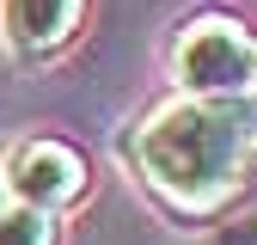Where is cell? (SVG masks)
Here are the masks:
<instances>
[{
	"mask_svg": "<svg viewBox=\"0 0 257 245\" xmlns=\"http://www.w3.org/2000/svg\"><path fill=\"white\" fill-rule=\"evenodd\" d=\"M0 184H7V196L25 202V208L68 214L92 190V166H86V153L74 141H61V135H25L7 160H0Z\"/></svg>",
	"mask_w": 257,
	"mask_h": 245,
	"instance_id": "3957f363",
	"label": "cell"
},
{
	"mask_svg": "<svg viewBox=\"0 0 257 245\" xmlns=\"http://www.w3.org/2000/svg\"><path fill=\"white\" fill-rule=\"evenodd\" d=\"M116 153L166 221L214 227L257 178V104L178 92L141 122H128Z\"/></svg>",
	"mask_w": 257,
	"mask_h": 245,
	"instance_id": "6da1fadb",
	"label": "cell"
},
{
	"mask_svg": "<svg viewBox=\"0 0 257 245\" xmlns=\"http://www.w3.org/2000/svg\"><path fill=\"white\" fill-rule=\"evenodd\" d=\"M208 245H257V208L251 214H220L208 227Z\"/></svg>",
	"mask_w": 257,
	"mask_h": 245,
	"instance_id": "8992f818",
	"label": "cell"
},
{
	"mask_svg": "<svg viewBox=\"0 0 257 245\" xmlns=\"http://www.w3.org/2000/svg\"><path fill=\"white\" fill-rule=\"evenodd\" d=\"M251 104H257V61H251Z\"/></svg>",
	"mask_w": 257,
	"mask_h": 245,
	"instance_id": "52a82bcc",
	"label": "cell"
},
{
	"mask_svg": "<svg viewBox=\"0 0 257 245\" xmlns=\"http://www.w3.org/2000/svg\"><path fill=\"white\" fill-rule=\"evenodd\" d=\"M251 61H257L251 25L220 7L184 19L172 37V80L184 98H251Z\"/></svg>",
	"mask_w": 257,
	"mask_h": 245,
	"instance_id": "7a4b0ae2",
	"label": "cell"
},
{
	"mask_svg": "<svg viewBox=\"0 0 257 245\" xmlns=\"http://www.w3.org/2000/svg\"><path fill=\"white\" fill-rule=\"evenodd\" d=\"M0 245H61V214L7 202L0 208Z\"/></svg>",
	"mask_w": 257,
	"mask_h": 245,
	"instance_id": "5b68a950",
	"label": "cell"
},
{
	"mask_svg": "<svg viewBox=\"0 0 257 245\" xmlns=\"http://www.w3.org/2000/svg\"><path fill=\"white\" fill-rule=\"evenodd\" d=\"M80 25H86V0H0V43L25 68L55 61L80 37Z\"/></svg>",
	"mask_w": 257,
	"mask_h": 245,
	"instance_id": "277c9868",
	"label": "cell"
},
{
	"mask_svg": "<svg viewBox=\"0 0 257 245\" xmlns=\"http://www.w3.org/2000/svg\"><path fill=\"white\" fill-rule=\"evenodd\" d=\"M7 202H13V196H7V184H0V208H7Z\"/></svg>",
	"mask_w": 257,
	"mask_h": 245,
	"instance_id": "ba28073f",
	"label": "cell"
}]
</instances>
